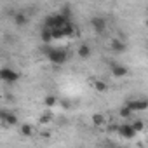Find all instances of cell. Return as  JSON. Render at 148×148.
<instances>
[{"label":"cell","instance_id":"obj_1","mask_svg":"<svg viewBox=\"0 0 148 148\" xmlns=\"http://www.w3.org/2000/svg\"><path fill=\"white\" fill-rule=\"evenodd\" d=\"M40 51H42V54L49 59V63L54 64V66H63V64L68 61V52H66L64 49H61V47H52V45L42 44Z\"/></svg>","mask_w":148,"mask_h":148},{"label":"cell","instance_id":"obj_2","mask_svg":"<svg viewBox=\"0 0 148 148\" xmlns=\"http://www.w3.org/2000/svg\"><path fill=\"white\" fill-rule=\"evenodd\" d=\"M71 19H68L66 16H63L61 12H52L44 19V26L49 30H56V28H64Z\"/></svg>","mask_w":148,"mask_h":148},{"label":"cell","instance_id":"obj_3","mask_svg":"<svg viewBox=\"0 0 148 148\" xmlns=\"http://www.w3.org/2000/svg\"><path fill=\"white\" fill-rule=\"evenodd\" d=\"M21 79V73L14 68H9V66H4L0 70V80L4 84H16L18 80Z\"/></svg>","mask_w":148,"mask_h":148},{"label":"cell","instance_id":"obj_4","mask_svg":"<svg viewBox=\"0 0 148 148\" xmlns=\"http://www.w3.org/2000/svg\"><path fill=\"white\" fill-rule=\"evenodd\" d=\"M125 106L131 108V112H146L148 110V98H131L124 103Z\"/></svg>","mask_w":148,"mask_h":148},{"label":"cell","instance_id":"obj_5","mask_svg":"<svg viewBox=\"0 0 148 148\" xmlns=\"http://www.w3.org/2000/svg\"><path fill=\"white\" fill-rule=\"evenodd\" d=\"M117 134H119L122 139H134L138 132L134 131L132 124H129V122H124V124H120V125H119V131H117Z\"/></svg>","mask_w":148,"mask_h":148},{"label":"cell","instance_id":"obj_6","mask_svg":"<svg viewBox=\"0 0 148 148\" xmlns=\"http://www.w3.org/2000/svg\"><path fill=\"white\" fill-rule=\"evenodd\" d=\"M0 119H2L4 127H14V125L19 124L18 115L12 113V112H9V110H2V112H0Z\"/></svg>","mask_w":148,"mask_h":148},{"label":"cell","instance_id":"obj_7","mask_svg":"<svg viewBox=\"0 0 148 148\" xmlns=\"http://www.w3.org/2000/svg\"><path fill=\"white\" fill-rule=\"evenodd\" d=\"M110 71H112V75H113L115 79H124V77H127L129 68H127L125 64H120V63L112 61V63H110Z\"/></svg>","mask_w":148,"mask_h":148},{"label":"cell","instance_id":"obj_8","mask_svg":"<svg viewBox=\"0 0 148 148\" xmlns=\"http://www.w3.org/2000/svg\"><path fill=\"white\" fill-rule=\"evenodd\" d=\"M91 28H92L98 35L105 33V30H106V19L101 18V16H94V18H91Z\"/></svg>","mask_w":148,"mask_h":148},{"label":"cell","instance_id":"obj_9","mask_svg":"<svg viewBox=\"0 0 148 148\" xmlns=\"http://www.w3.org/2000/svg\"><path fill=\"white\" fill-rule=\"evenodd\" d=\"M110 49H112V52H115V54H122V52L127 51V44H125V40L112 38V42H110Z\"/></svg>","mask_w":148,"mask_h":148},{"label":"cell","instance_id":"obj_10","mask_svg":"<svg viewBox=\"0 0 148 148\" xmlns=\"http://www.w3.org/2000/svg\"><path fill=\"white\" fill-rule=\"evenodd\" d=\"M77 56H79L80 59H89V58L92 56V49H91V45H89V44H80L79 49H77Z\"/></svg>","mask_w":148,"mask_h":148},{"label":"cell","instance_id":"obj_11","mask_svg":"<svg viewBox=\"0 0 148 148\" xmlns=\"http://www.w3.org/2000/svg\"><path fill=\"white\" fill-rule=\"evenodd\" d=\"M12 19H14V25H16V26H25V25H28V21H30L28 14H25V12H16Z\"/></svg>","mask_w":148,"mask_h":148},{"label":"cell","instance_id":"obj_12","mask_svg":"<svg viewBox=\"0 0 148 148\" xmlns=\"http://www.w3.org/2000/svg\"><path fill=\"white\" fill-rule=\"evenodd\" d=\"M40 40H42V44L51 45V42H52V32L49 28L42 26V30H40Z\"/></svg>","mask_w":148,"mask_h":148},{"label":"cell","instance_id":"obj_13","mask_svg":"<svg viewBox=\"0 0 148 148\" xmlns=\"http://www.w3.org/2000/svg\"><path fill=\"white\" fill-rule=\"evenodd\" d=\"M63 32H64V37H66V38H73V37L77 35V26L70 21V23L63 28Z\"/></svg>","mask_w":148,"mask_h":148},{"label":"cell","instance_id":"obj_14","mask_svg":"<svg viewBox=\"0 0 148 148\" xmlns=\"http://www.w3.org/2000/svg\"><path fill=\"white\" fill-rule=\"evenodd\" d=\"M58 98H56V94H47L45 98H44V105H45V108L47 110H51V108H54L56 105H58Z\"/></svg>","mask_w":148,"mask_h":148},{"label":"cell","instance_id":"obj_15","mask_svg":"<svg viewBox=\"0 0 148 148\" xmlns=\"http://www.w3.org/2000/svg\"><path fill=\"white\" fill-rule=\"evenodd\" d=\"M19 132H21V136L30 138V136H33V125H30V124H21V125H19Z\"/></svg>","mask_w":148,"mask_h":148},{"label":"cell","instance_id":"obj_16","mask_svg":"<svg viewBox=\"0 0 148 148\" xmlns=\"http://www.w3.org/2000/svg\"><path fill=\"white\" fill-rule=\"evenodd\" d=\"M91 120H92V125H96V127H101V125H105V115L103 113H94L92 117H91Z\"/></svg>","mask_w":148,"mask_h":148},{"label":"cell","instance_id":"obj_17","mask_svg":"<svg viewBox=\"0 0 148 148\" xmlns=\"http://www.w3.org/2000/svg\"><path fill=\"white\" fill-rule=\"evenodd\" d=\"M52 119H54V115H52V113H51V112L47 110V112H44V113L40 115V119H38V122H40L42 125H45V124H49V122H51Z\"/></svg>","mask_w":148,"mask_h":148},{"label":"cell","instance_id":"obj_18","mask_svg":"<svg viewBox=\"0 0 148 148\" xmlns=\"http://www.w3.org/2000/svg\"><path fill=\"white\" fill-rule=\"evenodd\" d=\"M94 89H96L98 92H106V91H108V84H106L105 80H96V82H94Z\"/></svg>","mask_w":148,"mask_h":148},{"label":"cell","instance_id":"obj_19","mask_svg":"<svg viewBox=\"0 0 148 148\" xmlns=\"http://www.w3.org/2000/svg\"><path fill=\"white\" fill-rule=\"evenodd\" d=\"M131 115H132L131 108H129V106H125V105H122V106H120V110H119V117H122V119H125V120H127Z\"/></svg>","mask_w":148,"mask_h":148},{"label":"cell","instance_id":"obj_20","mask_svg":"<svg viewBox=\"0 0 148 148\" xmlns=\"http://www.w3.org/2000/svg\"><path fill=\"white\" fill-rule=\"evenodd\" d=\"M51 32H52V40H61V38H64L63 28H56V30H51Z\"/></svg>","mask_w":148,"mask_h":148},{"label":"cell","instance_id":"obj_21","mask_svg":"<svg viewBox=\"0 0 148 148\" xmlns=\"http://www.w3.org/2000/svg\"><path fill=\"white\" fill-rule=\"evenodd\" d=\"M132 127H134L136 132H141V131L145 129V122H143V120H134V122H132Z\"/></svg>","mask_w":148,"mask_h":148},{"label":"cell","instance_id":"obj_22","mask_svg":"<svg viewBox=\"0 0 148 148\" xmlns=\"http://www.w3.org/2000/svg\"><path fill=\"white\" fill-rule=\"evenodd\" d=\"M145 25H146V28H148V18H146V19H145Z\"/></svg>","mask_w":148,"mask_h":148},{"label":"cell","instance_id":"obj_23","mask_svg":"<svg viewBox=\"0 0 148 148\" xmlns=\"http://www.w3.org/2000/svg\"><path fill=\"white\" fill-rule=\"evenodd\" d=\"M146 49H148V45H146Z\"/></svg>","mask_w":148,"mask_h":148}]
</instances>
